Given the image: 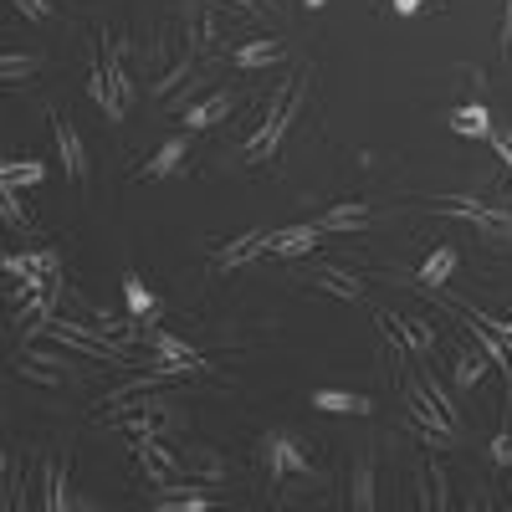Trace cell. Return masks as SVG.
<instances>
[{"mask_svg":"<svg viewBox=\"0 0 512 512\" xmlns=\"http://www.w3.org/2000/svg\"><path fill=\"white\" fill-rule=\"evenodd\" d=\"M451 128H456V134H472V139H492V134H497L482 108H456V113H451Z\"/></svg>","mask_w":512,"mask_h":512,"instance_id":"obj_24","label":"cell"},{"mask_svg":"<svg viewBox=\"0 0 512 512\" xmlns=\"http://www.w3.org/2000/svg\"><path fill=\"white\" fill-rule=\"evenodd\" d=\"M502 57L512 62V0H507V21H502Z\"/></svg>","mask_w":512,"mask_h":512,"instance_id":"obj_37","label":"cell"},{"mask_svg":"<svg viewBox=\"0 0 512 512\" xmlns=\"http://www.w3.org/2000/svg\"><path fill=\"white\" fill-rule=\"evenodd\" d=\"M287 57V47H282V41H246V47H236V67L241 72H251V67H267V62H282Z\"/></svg>","mask_w":512,"mask_h":512,"instance_id":"obj_18","label":"cell"},{"mask_svg":"<svg viewBox=\"0 0 512 512\" xmlns=\"http://www.w3.org/2000/svg\"><path fill=\"white\" fill-rule=\"evenodd\" d=\"M16 180L31 185V180H41V169H36V164H26V169H6V185H16Z\"/></svg>","mask_w":512,"mask_h":512,"instance_id":"obj_36","label":"cell"},{"mask_svg":"<svg viewBox=\"0 0 512 512\" xmlns=\"http://www.w3.org/2000/svg\"><path fill=\"white\" fill-rule=\"evenodd\" d=\"M226 6H241V11H262V0H226Z\"/></svg>","mask_w":512,"mask_h":512,"instance_id":"obj_39","label":"cell"},{"mask_svg":"<svg viewBox=\"0 0 512 512\" xmlns=\"http://www.w3.org/2000/svg\"><path fill=\"white\" fill-rule=\"evenodd\" d=\"M88 93L98 98V108H103L113 123H123V118H128V103H134V82H128V67H123V41H113V47L98 57Z\"/></svg>","mask_w":512,"mask_h":512,"instance_id":"obj_2","label":"cell"},{"mask_svg":"<svg viewBox=\"0 0 512 512\" xmlns=\"http://www.w3.org/2000/svg\"><path fill=\"white\" fill-rule=\"evenodd\" d=\"M134 451H139V466H144V477H149V487H154V492H164L175 477H185V472H180V451H164V446H159V436L139 441Z\"/></svg>","mask_w":512,"mask_h":512,"instance_id":"obj_7","label":"cell"},{"mask_svg":"<svg viewBox=\"0 0 512 512\" xmlns=\"http://www.w3.org/2000/svg\"><path fill=\"white\" fill-rule=\"evenodd\" d=\"M159 57H164V62H159V72H154L149 88H154V93H169V88H175V82L190 72V62H195V41H190V31L180 36L175 26H164V31H159Z\"/></svg>","mask_w":512,"mask_h":512,"instance_id":"obj_4","label":"cell"},{"mask_svg":"<svg viewBox=\"0 0 512 512\" xmlns=\"http://www.w3.org/2000/svg\"><path fill=\"white\" fill-rule=\"evenodd\" d=\"M313 226H318L323 236H328V231H364V226H369V205H333V210H323Z\"/></svg>","mask_w":512,"mask_h":512,"instance_id":"obj_14","label":"cell"},{"mask_svg":"<svg viewBox=\"0 0 512 512\" xmlns=\"http://www.w3.org/2000/svg\"><path fill=\"white\" fill-rule=\"evenodd\" d=\"M6 221H11V226H26V210H21V200H16V185H6Z\"/></svg>","mask_w":512,"mask_h":512,"instance_id":"obj_33","label":"cell"},{"mask_svg":"<svg viewBox=\"0 0 512 512\" xmlns=\"http://www.w3.org/2000/svg\"><path fill=\"white\" fill-rule=\"evenodd\" d=\"M420 384H425V390H431V400H436V405H441V410H446V415H451V420H456V405H451V395H446V390H441V384H436V379H431V374H425V379H420Z\"/></svg>","mask_w":512,"mask_h":512,"instance_id":"obj_32","label":"cell"},{"mask_svg":"<svg viewBox=\"0 0 512 512\" xmlns=\"http://www.w3.org/2000/svg\"><path fill=\"white\" fill-rule=\"evenodd\" d=\"M47 507L52 512L72 507V497H67V456H62V466H47Z\"/></svg>","mask_w":512,"mask_h":512,"instance_id":"obj_25","label":"cell"},{"mask_svg":"<svg viewBox=\"0 0 512 512\" xmlns=\"http://www.w3.org/2000/svg\"><path fill=\"white\" fill-rule=\"evenodd\" d=\"M492 144H497V154H502V164H507V180H512V128H497Z\"/></svg>","mask_w":512,"mask_h":512,"instance_id":"obj_31","label":"cell"},{"mask_svg":"<svg viewBox=\"0 0 512 512\" xmlns=\"http://www.w3.org/2000/svg\"><path fill=\"white\" fill-rule=\"evenodd\" d=\"M185 31L195 41V52H210L221 41V26H216V11H210V6H190V26Z\"/></svg>","mask_w":512,"mask_h":512,"instance_id":"obj_19","label":"cell"},{"mask_svg":"<svg viewBox=\"0 0 512 512\" xmlns=\"http://www.w3.org/2000/svg\"><path fill=\"white\" fill-rule=\"evenodd\" d=\"M405 410H410V420L420 425L425 436H436V441H456V436H461V420H451V415L431 400V390H425L420 379H405Z\"/></svg>","mask_w":512,"mask_h":512,"instance_id":"obj_3","label":"cell"},{"mask_svg":"<svg viewBox=\"0 0 512 512\" xmlns=\"http://www.w3.org/2000/svg\"><path fill=\"white\" fill-rule=\"evenodd\" d=\"M436 210H446V216H461V221L482 226V231L497 236V241L512 236V210H497V205H482V200H466V195H446V200H436Z\"/></svg>","mask_w":512,"mask_h":512,"instance_id":"obj_5","label":"cell"},{"mask_svg":"<svg viewBox=\"0 0 512 512\" xmlns=\"http://www.w3.org/2000/svg\"><path fill=\"white\" fill-rule=\"evenodd\" d=\"M262 456H267V472L282 482L287 472H308V451L297 446L292 436H267L262 441Z\"/></svg>","mask_w":512,"mask_h":512,"instance_id":"obj_9","label":"cell"},{"mask_svg":"<svg viewBox=\"0 0 512 512\" xmlns=\"http://www.w3.org/2000/svg\"><path fill=\"white\" fill-rule=\"evenodd\" d=\"M303 93H308V77H287L282 88L272 93L262 123H256V134L246 139V159H251V164H262V159L277 154V144H282V134H287V123L297 118V108H303Z\"/></svg>","mask_w":512,"mask_h":512,"instance_id":"obj_1","label":"cell"},{"mask_svg":"<svg viewBox=\"0 0 512 512\" xmlns=\"http://www.w3.org/2000/svg\"><path fill=\"white\" fill-rule=\"evenodd\" d=\"M16 6H21L31 21H47V16H52V6H47V0H16Z\"/></svg>","mask_w":512,"mask_h":512,"instance_id":"obj_35","label":"cell"},{"mask_svg":"<svg viewBox=\"0 0 512 512\" xmlns=\"http://www.w3.org/2000/svg\"><path fill=\"white\" fill-rule=\"evenodd\" d=\"M21 379H31V384H52V390L62 384V374H57L52 364H41V359H21Z\"/></svg>","mask_w":512,"mask_h":512,"instance_id":"obj_27","label":"cell"},{"mask_svg":"<svg viewBox=\"0 0 512 512\" xmlns=\"http://www.w3.org/2000/svg\"><path fill=\"white\" fill-rule=\"evenodd\" d=\"M149 344H154V349H159L164 359H185V364H190L195 374H205V369H210V364H205V359H200V354H195L190 344H180V338H169V333H159V328H149Z\"/></svg>","mask_w":512,"mask_h":512,"instance_id":"obj_21","label":"cell"},{"mask_svg":"<svg viewBox=\"0 0 512 512\" xmlns=\"http://www.w3.org/2000/svg\"><path fill=\"white\" fill-rule=\"evenodd\" d=\"M318 226H287V231H272V256H308L313 246H318Z\"/></svg>","mask_w":512,"mask_h":512,"instance_id":"obj_12","label":"cell"},{"mask_svg":"<svg viewBox=\"0 0 512 512\" xmlns=\"http://www.w3.org/2000/svg\"><path fill=\"white\" fill-rule=\"evenodd\" d=\"M154 507L159 512H205L210 497H154Z\"/></svg>","mask_w":512,"mask_h":512,"instance_id":"obj_28","label":"cell"},{"mask_svg":"<svg viewBox=\"0 0 512 512\" xmlns=\"http://www.w3.org/2000/svg\"><path fill=\"white\" fill-rule=\"evenodd\" d=\"M118 425H123L128 436L149 441V436H164V431H169V415H164V405H144V415H123Z\"/></svg>","mask_w":512,"mask_h":512,"instance_id":"obj_17","label":"cell"},{"mask_svg":"<svg viewBox=\"0 0 512 512\" xmlns=\"http://www.w3.org/2000/svg\"><path fill=\"white\" fill-rule=\"evenodd\" d=\"M349 502H354L359 512L374 507V451H364L359 466H354V492H349Z\"/></svg>","mask_w":512,"mask_h":512,"instance_id":"obj_22","label":"cell"},{"mask_svg":"<svg viewBox=\"0 0 512 512\" xmlns=\"http://www.w3.org/2000/svg\"><path fill=\"white\" fill-rule=\"evenodd\" d=\"M431 492H436L431 497L436 507H451V482H446V466L441 461H431Z\"/></svg>","mask_w":512,"mask_h":512,"instance_id":"obj_29","label":"cell"},{"mask_svg":"<svg viewBox=\"0 0 512 512\" xmlns=\"http://www.w3.org/2000/svg\"><path fill=\"white\" fill-rule=\"evenodd\" d=\"M267 246H272V231H246V236H236V241H231V246L216 256V267H221V272H231V267H246L251 256H262Z\"/></svg>","mask_w":512,"mask_h":512,"instance_id":"obj_11","label":"cell"},{"mask_svg":"<svg viewBox=\"0 0 512 512\" xmlns=\"http://www.w3.org/2000/svg\"><path fill=\"white\" fill-rule=\"evenodd\" d=\"M492 461H497V466H512V431L492 441Z\"/></svg>","mask_w":512,"mask_h":512,"instance_id":"obj_34","label":"cell"},{"mask_svg":"<svg viewBox=\"0 0 512 512\" xmlns=\"http://www.w3.org/2000/svg\"><path fill=\"white\" fill-rule=\"evenodd\" d=\"M303 282H308V287H318V292H328V297H344V303H354V297L364 292L354 272H344V267H328V262L303 267Z\"/></svg>","mask_w":512,"mask_h":512,"instance_id":"obj_8","label":"cell"},{"mask_svg":"<svg viewBox=\"0 0 512 512\" xmlns=\"http://www.w3.org/2000/svg\"><path fill=\"white\" fill-rule=\"evenodd\" d=\"M507 328H512V323H507Z\"/></svg>","mask_w":512,"mask_h":512,"instance_id":"obj_40","label":"cell"},{"mask_svg":"<svg viewBox=\"0 0 512 512\" xmlns=\"http://www.w3.org/2000/svg\"><path fill=\"white\" fill-rule=\"evenodd\" d=\"M395 11H400V16H410V11H420V0H395Z\"/></svg>","mask_w":512,"mask_h":512,"instance_id":"obj_38","label":"cell"},{"mask_svg":"<svg viewBox=\"0 0 512 512\" xmlns=\"http://www.w3.org/2000/svg\"><path fill=\"white\" fill-rule=\"evenodd\" d=\"M185 154H190V144H185V134L180 139H164V149L144 164V180H164V175H175V169L185 164Z\"/></svg>","mask_w":512,"mask_h":512,"instance_id":"obj_16","label":"cell"},{"mask_svg":"<svg viewBox=\"0 0 512 512\" xmlns=\"http://www.w3.org/2000/svg\"><path fill=\"white\" fill-rule=\"evenodd\" d=\"M313 405H318V410H328V415H369V410H374L364 395H344V390H318V395H313Z\"/></svg>","mask_w":512,"mask_h":512,"instance_id":"obj_20","label":"cell"},{"mask_svg":"<svg viewBox=\"0 0 512 512\" xmlns=\"http://www.w3.org/2000/svg\"><path fill=\"white\" fill-rule=\"evenodd\" d=\"M451 379H456V384H477V379H482V359L466 349V344H461L456 359H451Z\"/></svg>","mask_w":512,"mask_h":512,"instance_id":"obj_26","label":"cell"},{"mask_svg":"<svg viewBox=\"0 0 512 512\" xmlns=\"http://www.w3.org/2000/svg\"><path fill=\"white\" fill-rule=\"evenodd\" d=\"M451 272H456V246H436L431 256H425V267H420V287L425 292H441Z\"/></svg>","mask_w":512,"mask_h":512,"instance_id":"obj_15","label":"cell"},{"mask_svg":"<svg viewBox=\"0 0 512 512\" xmlns=\"http://www.w3.org/2000/svg\"><path fill=\"white\" fill-rule=\"evenodd\" d=\"M41 72V57L36 52H6L0 57V82H26Z\"/></svg>","mask_w":512,"mask_h":512,"instance_id":"obj_23","label":"cell"},{"mask_svg":"<svg viewBox=\"0 0 512 512\" xmlns=\"http://www.w3.org/2000/svg\"><path fill=\"white\" fill-rule=\"evenodd\" d=\"M236 108V98L226 93V88H216V93H210V98H200L190 113H185V128H210V123H221L226 113Z\"/></svg>","mask_w":512,"mask_h":512,"instance_id":"obj_13","label":"cell"},{"mask_svg":"<svg viewBox=\"0 0 512 512\" xmlns=\"http://www.w3.org/2000/svg\"><path fill=\"white\" fill-rule=\"evenodd\" d=\"M52 139H57V149H62V169H67V180H72V185H82V180H88V144H82L77 123H72L67 113H57V118H52Z\"/></svg>","mask_w":512,"mask_h":512,"instance_id":"obj_6","label":"cell"},{"mask_svg":"<svg viewBox=\"0 0 512 512\" xmlns=\"http://www.w3.org/2000/svg\"><path fill=\"white\" fill-rule=\"evenodd\" d=\"M123 287H128V303H134V308H154V297H149V287L134 277V272H128L123 277Z\"/></svg>","mask_w":512,"mask_h":512,"instance_id":"obj_30","label":"cell"},{"mask_svg":"<svg viewBox=\"0 0 512 512\" xmlns=\"http://www.w3.org/2000/svg\"><path fill=\"white\" fill-rule=\"evenodd\" d=\"M180 472L185 477H200V482H221L226 477V461H221V451H210V446H185L180 451Z\"/></svg>","mask_w":512,"mask_h":512,"instance_id":"obj_10","label":"cell"}]
</instances>
